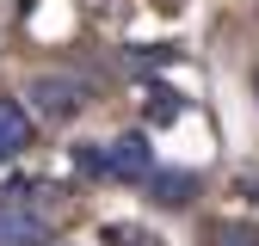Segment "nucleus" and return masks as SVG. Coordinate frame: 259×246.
Wrapping results in <instances>:
<instances>
[{
  "instance_id": "3",
  "label": "nucleus",
  "mask_w": 259,
  "mask_h": 246,
  "mask_svg": "<svg viewBox=\"0 0 259 246\" xmlns=\"http://www.w3.org/2000/svg\"><path fill=\"white\" fill-rule=\"evenodd\" d=\"M111 172H123V178H148V172H154V154H148V142H142V136H123V142H111Z\"/></svg>"
},
{
  "instance_id": "5",
  "label": "nucleus",
  "mask_w": 259,
  "mask_h": 246,
  "mask_svg": "<svg viewBox=\"0 0 259 246\" xmlns=\"http://www.w3.org/2000/svg\"><path fill=\"white\" fill-rule=\"evenodd\" d=\"M154 191H160V203H191L198 178H191V172H167V178H154Z\"/></svg>"
},
{
  "instance_id": "1",
  "label": "nucleus",
  "mask_w": 259,
  "mask_h": 246,
  "mask_svg": "<svg viewBox=\"0 0 259 246\" xmlns=\"http://www.w3.org/2000/svg\"><path fill=\"white\" fill-rule=\"evenodd\" d=\"M25 99L37 105L44 117H74V111H80V105L93 99V86H87L80 74H31Z\"/></svg>"
},
{
  "instance_id": "2",
  "label": "nucleus",
  "mask_w": 259,
  "mask_h": 246,
  "mask_svg": "<svg viewBox=\"0 0 259 246\" xmlns=\"http://www.w3.org/2000/svg\"><path fill=\"white\" fill-rule=\"evenodd\" d=\"M50 215L19 197H0V246H50Z\"/></svg>"
},
{
  "instance_id": "6",
  "label": "nucleus",
  "mask_w": 259,
  "mask_h": 246,
  "mask_svg": "<svg viewBox=\"0 0 259 246\" xmlns=\"http://www.w3.org/2000/svg\"><path fill=\"white\" fill-rule=\"evenodd\" d=\"M216 246H259V228H241V222H229V228H216Z\"/></svg>"
},
{
  "instance_id": "4",
  "label": "nucleus",
  "mask_w": 259,
  "mask_h": 246,
  "mask_svg": "<svg viewBox=\"0 0 259 246\" xmlns=\"http://www.w3.org/2000/svg\"><path fill=\"white\" fill-rule=\"evenodd\" d=\"M25 130H31V123H25V105L19 99H0V160H13V154L25 148Z\"/></svg>"
}]
</instances>
